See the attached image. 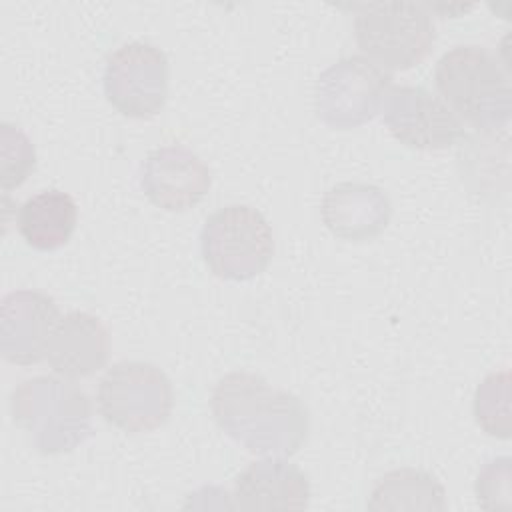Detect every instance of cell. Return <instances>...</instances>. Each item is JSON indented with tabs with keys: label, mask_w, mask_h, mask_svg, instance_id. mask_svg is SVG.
<instances>
[{
	"label": "cell",
	"mask_w": 512,
	"mask_h": 512,
	"mask_svg": "<svg viewBox=\"0 0 512 512\" xmlns=\"http://www.w3.org/2000/svg\"><path fill=\"white\" fill-rule=\"evenodd\" d=\"M216 424L242 448L260 456H290L310 430L304 402L246 370L228 372L210 396Z\"/></svg>",
	"instance_id": "obj_1"
},
{
	"label": "cell",
	"mask_w": 512,
	"mask_h": 512,
	"mask_svg": "<svg viewBox=\"0 0 512 512\" xmlns=\"http://www.w3.org/2000/svg\"><path fill=\"white\" fill-rule=\"evenodd\" d=\"M436 88L448 108L484 132L504 128L512 112L508 70L496 54L478 44H460L440 56Z\"/></svg>",
	"instance_id": "obj_2"
},
{
	"label": "cell",
	"mask_w": 512,
	"mask_h": 512,
	"mask_svg": "<svg viewBox=\"0 0 512 512\" xmlns=\"http://www.w3.org/2000/svg\"><path fill=\"white\" fill-rule=\"evenodd\" d=\"M10 414L40 454L70 452L92 434L90 398L54 376L20 382L10 394Z\"/></svg>",
	"instance_id": "obj_3"
},
{
	"label": "cell",
	"mask_w": 512,
	"mask_h": 512,
	"mask_svg": "<svg viewBox=\"0 0 512 512\" xmlns=\"http://www.w3.org/2000/svg\"><path fill=\"white\" fill-rule=\"evenodd\" d=\"M354 38L362 54L384 70L418 66L436 42L430 10L416 2H368L356 6Z\"/></svg>",
	"instance_id": "obj_4"
},
{
	"label": "cell",
	"mask_w": 512,
	"mask_h": 512,
	"mask_svg": "<svg viewBox=\"0 0 512 512\" xmlns=\"http://www.w3.org/2000/svg\"><path fill=\"white\" fill-rule=\"evenodd\" d=\"M200 248L212 274L242 282L268 268L274 254V236L262 212L246 204H230L206 218Z\"/></svg>",
	"instance_id": "obj_5"
},
{
	"label": "cell",
	"mask_w": 512,
	"mask_h": 512,
	"mask_svg": "<svg viewBox=\"0 0 512 512\" xmlns=\"http://www.w3.org/2000/svg\"><path fill=\"white\" fill-rule=\"evenodd\" d=\"M96 400L108 424L130 434H142L160 428L168 420L174 390L158 366L122 360L102 376Z\"/></svg>",
	"instance_id": "obj_6"
},
{
	"label": "cell",
	"mask_w": 512,
	"mask_h": 512,
	"mask_svg": "<svg viewBox=\"0 0 512 512\" xmlns=\"http://www.w3.org/2000/svg\"><path fill=\"white\" fill-rule=\"evenodd\" d=\"M392 86L388 70L366 56H344L330 64L314 84V110L336 130H348L372 120Z\"/></svg>",
	"instance_id": "obj_7"
},
{
	"label": "cell",
	"mask_w": 512,
	"mask_h": 512,
	"mask_svg": "<svg viewBox=\"0 0 512 512\" xmlns=\"http://www.w3.org/2000/svg\"><path fill=\"white\" fill-rule=\"evenodd\" d=\"M168 58L150 42H126L104 68L106 100L128 118H154L168 96Z\"/></svg>",
	"instance_id": "obj_8"
},
{
	"label": "cell",
	"mask_w": 512,
	"mask_h": 512,
	"mask_svg": "<svg viewBox=\"0 0 512 512\" xmlns=\"http://www.w3.org/2000/svg\"><path fill=\"white\" fill-rule=\"evenodd\" d=\"M382 110L390 134L414 150H446L464 136L462 120L422 86H390Z\"/></svg>",
	"instance_id": "obj_9"
},
{
	"label": "cell",
	"mask_w": 512,
	"mask_h": 512,
	"mask_svg": "<svg viewBox=\"0 0 512 512\" xmlns=\"http://www.w3.org/2000/svg\"><path fill=\"white\" fill-rule=\"evenodd\" d=\"M210 186V168L182 144L160 146L142 162L140 188L154 206L166 212L194 208L206 198Z\"/></svg>",
	"instance_id": "obj_10"
},
{
	"label": "cell",
	"mask_w": 512,
	"mask_h": 512,
	"mask_svg": "<svg viewBox=\"0 0 512 512\" xmlns=\"http://www.w3.org/2000/svg\"><path fill=\"white\" fill-rule=\"evenodd\" d=\"M58 304L40 290H14L0 306V350L4 360L30 366L46 358L50 336L60 320Z\"/></svg>",
	"instance_id": "obj_11"
},
{
	"label": "cell",
	"mask_w": 512,
	"mask_h": 512,
	"mask_svg": "<svg viewBox=\"0 0 512 512\" xmlns=\"http://www.w3.org/2000/svg\"><path fill=\"white\" fill-rule=\"evenodd\" d=\"M320 216L336 238L368 242L386 230L392 218V202L376 184L338 182L324 192Z\"/></svg>",
	"instance_id": "obj_12"
},
{
	"label": "cell",
	"mask_w": 512,
	"mask_h": 512,
	"mask_svg": "<svg viewBox=\"0 0 512 512\" xmlns=\"http://www.w3.org/2000/svg\"><path fill=\"white\" fill-rule=\"evenodd\" d=\"M110 356V332L90 312L64 314L48 342L46 360L54 374L80 380L102 370Z\"/></svg>",
	"instance_id": "obj_13"
},
{
	"label": "cell",
	"mask_w": 512,
	"mask_h": 512,
	"mask_svg": "<svg viewBox=\"0 0 512 512\" xmlns=\"http://www.w3.org/2000/svg\"><path fill=\"white\" fill-rule=\"evenodd\" d=\"M312 490L306 474L288 460L270 456L248 464L234 480L230 508L304 510Z\"/></svg>",
	"instance_id": "obj_14"
},
{
	"label": "cell",
	"mask_w": 512,
	"mask_h": 512,
	"mask_svg": "<svg viewBox=\"0 0 512 512\" xmlns=\"http://www.w3.org/2000/svg\"><path fill=\"white\" fill-rule=\"evenodd\" d=\"M78 208L62 190H42L30 196L18 210V230L24 242L36 250H58L74 234Z\"/></svg>",
	"instance_id": "obj_15"
},
{
	"label": "cell",
	"mask_w": 512,
	"mask_h": 512,
	"mask_svg": "<svg viewBox=\"0 0 512 512\" xmlns=\"http://www.w3.org/2000/svg\"><path fill=\"white\" fill-rule=\"evenodd\" d=\"M366 506L374 512H442L446 510V490L426 470L398 468L376 482Z\"/></svg>",
	"instance_id": "obj_16"
},
{
	"label": "cell",
	"mask_w": 512,
	"mask_h": 512,
	"mask_svg": "<svg viewBox=\"0 0 512 512\" xmlns=\"http://www.w3.org/2000/svg\"><path fill=\"white\" fill-rule=\"evenodd\" d=\"M510 372L488 374L474 394V416L478 426L494 436L506 440L510 436Z\"/></svg>",
	"instance_id": "obj_17"
},
{
	"label": "cell",
	"mask_w": 512,
	"mask_h": 512,
	"mask_svg": "<svg viewBox=\"0 0 512 512\" xmlns=\"http://www.w3.org/2000/svg\"><path fill=\"white\" fill-rule=\"evenodd\" d=\"M36 166V150L22 128L10 122L0 126V188L10 192L26 182Z\"/></svg>",
	"instance_id": "obj_18"
},
{
	"label": "cell",
	"mask_w": 512,
	"mask_h": 512,
	"mask_svg": "<svg viewBox=\"0 0 512 512\" xmlns=\"http://www.w3.org/2000/svg\"><path fill=\"white\" fill-rule=\"evenodd\" d=\"M476 498L486 510L510 506V458H494L478 472Z\"/></svg>",
	"instance_id": "obj_19"
}]
</instances>
